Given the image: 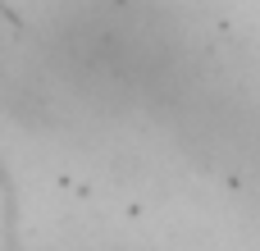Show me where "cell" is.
<instances>
[{"mask_svg":"<svg viewBox=\"0 0 260 251\" xmlns=\"http://www.w3.org/2000/svg\"><path fill=\"white\" fill-rule=\"evenodd\" d=\"M0 14H5V18H9V23H18V14H14V9H9V5H5V0H0Z\"/></svg>","mask_w":260,"mask_h":251,"instance_id":"cell-1","label":"cell"},{"mask_svg":"<svg viewBox=\"0 0 260 251\" xmlns=\"http://www.w3.org/2000/svg\"><path fill=\"white\" fill-rule=\"evenodd\" d=\"M119 5H128V0H119Z\"/></svg>","mask_w":260,"mask_h":251,"instance_id":"cell-2","label":"cell"}]
</instances>
